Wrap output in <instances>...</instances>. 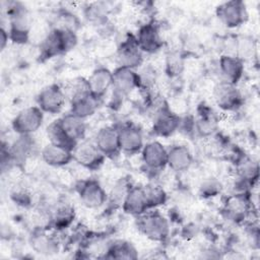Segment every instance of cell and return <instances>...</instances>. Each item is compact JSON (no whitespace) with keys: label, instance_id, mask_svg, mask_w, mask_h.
Wrapping results in <instances>:
<instances>
[{"label":"cell","instance_id":"cell-1","mask_svg":"<svg viewBox=\"0 0 260 260\" xmlns=\"http://www.w3.org/2000/svg\"><path fill=\"white\" fill-rule=\"evenodd\" d=\"M77 44V37L74 30L64 27L51 29L40 44V57L48 60L72 50Z\"/></svg>","mask_w":260,"mask_h":260},{"label":"cell","instance_id":"cell-2","mask_svg":"<svg viewBox=\"0 0 260 260\" xmlns=\"http://www.w3.org/2000/svg\"><path fill=\"white\" fill-rule=\"evenodd\" d=\"M99 102L91 94L85 78H77L73 81L70 86V113L85 120L96 112Z\"/></svg>","mask_w":260,"mask_h":260},{"label":"cell","instance_id":"cell-3","mask_svg":"<svg viewBox=\"0 0 260 260\" xmlns=\"http://www.w3.org/2000/svg\"><path fill=\"white\" fill-rule=\"evenodd\" d=\"M9 38L15 44L22 45L29 40L32 29V17L28 10L21 4L13 2L8 7Z\"/></svg>","mask_w":260,"mask_h":260},{"label":"cell","instance_id":"cell-4","mask_svg":"<svg viewBox=\"0 0 260 260\" xmlns=\"http://www.w3.org/2000/svg\"><path fill=\"white\" fill-rule=\"evenodd\" d=\"M137 226L141 234L153 242H165L170 236V222L157 210H148L137 216Z\"/></svg>","mask_w":260,"mask_h":260},{"label":"cell","instance_id":"cell-5","mask_svg":"<svg viewBox=\"0 0 260 260\" xmlns=\"http://www.w3.org/2000/svg\"><path fill=\"white\" fill-rule=\"evenodd\" d=\"M212 96L215 105L225 112H234L243 106L244 99L237 87V84L220 80L212 90Z\"/></svg>","mask_w":260,"mask_h":260},{"label":"cell","instance_id":"cell-6","mask_svg":"<svg viewBox=\"0 0 260 260\" xmlns=\"http://www.w3.org/2000/svg\"><path fill=\"white\" fill-rule=\"evenodd\" d=\"M44 122V112L38 106H30L17 113L11 122L12 129L18 135H31Z\"/></svg>","mask_w":260,"mask_h":260},{"label":"cell","instance_id":"cell-7","mask_svg":"<svg viewBox=\"0 0 260 260\" xmlns=\"http://www.w3.org/2000/svg\"><path fill=\"white\" fill-rule=\"evenodd\" d=\"M216 15L220 22L229 28L239 27L249 18L247 6L241 0H231L219 4L216 7Z\"/></svg>","mask_w":260,"mask_h":260},{"label":"cell","instance_id":"cell-8","mask_svg":"<svg viewBox=\"0 0 260 260\" xmlns=\"http://www.w3.org/2000/svg\"><path fill=\"white\" fill-rule=\"evenodd\" d=\"M76 191L87 208H99L108 201V193L98 180L84 179L76 184Z\"/></svg>","mask_w":260,"mask_h":260},{"label":"cell","instance_id":"cell-9","mask_svg":"<svg viewBox=\"0 0 260 260\" xmlns=\"http://www.w3.org/2000/svg\"><path fill=\"white\" fill-rule=\"evenodd\" d=\"M106 156L100 151L93 141L82 140L78 142L73 150V161L88 171L99 170Z\"/></svg>","mask_w":260,"mask_h":260},{"label":"cell","instance_id":"cell-10","mask_svg":"<svg viewBox=\"0 0 260 260\" xmlns=\"http://www.w3.org/2000/svg\"><path fill=\"white\" fill-rule=\"evenodd\" d=\"M66 101L64 90L56 83L44 87L37 98L38 107L47 114L55 115L62 111Z\"/></svg>","mask_w":260,"mask_h":260},{"label":"cell","instance_id":"cell-11","mask_svg":"<svg viewBox=\"0 0 260 260\" xmlns=\"http://www.w3.org/2000/svg\"><path fill=\"white\" fill-rule=\"evenodd\" d=\"M181 117L167 105L161 106L154 114L152 131L160 137H170L180 129Z\"/></svg>","mask_w":260,"mask_h":260},{"label":"cell","instance_id":"cell-12","mask_svg":"<svg viewBox=\"0 0 260 260\" xmlns=\"http://www.w3.org/2000/svg\"><path fill=\"white\" fill-rule=\"evenodd\" d=\"M112 88L118 98L126 96L135 89L140 88V78L138 72L135 69L118 66L113 71Z\"/></svg>","mask_w":260,"mask_h":260},{"label":"cell","instance_id":"cell-13","mask_svg":"<svg viewBox=\"0 0 260 260\" xmlns=\"http://www.w3.org/2000/svg\"><path fill=\"white\" fill-rule=\"evenodd\" d=\"M140 153L142 164L147 171L160 172L168 165V149L159 141L145 143Z\"/></svg>","mask_w":260,"mask_h":260},{"label":"cell","instance_id":"cell-14","mask_svg":"<svg viewBox=\"0 0 260 260\" xmlns=\"http://www.w3.org/2000/svg\"><path fill=\"white\" fill-rule=\"evenodd\" d=\"M119 66L136 69L143 62V52L140 50L134 35H128L119 45L117 50Z\"/></svg>","mask_w":260,"mask_h":260},{"label":"cell","instance_id":"cell-15","mask_svg":"<svg viewBox=\"0 0 260 260\" xmlns=\"http://www.w3.org/2000/svg\"><path fill=\"white\" fill-rule=\"evenodd\" d=\"M117 128L121 152L129 155L139 153L145 144L140 128L130 123L123 124Z\"/></svg>","mask_w":260,"mask_h":260},{"label":"cell","instance_id":"cell-16","mask_svg":"<svg viewBox=\"0 0 260 260\" xmlns=\"http://www.w3.org/2000/svg\"><path fill=\"white\" fill-rule=\"evenodd\" d=\"M135 38L143 54H154L164 46L158 26L154 21H148L142 24L137 30Z\"/></svg>","mask_w":260,"mask_h":260},{"label":"cell","instance_id":"cell-17","mask_svg":"<svg viewBox=\"0 0 260 260\" xmlns=\"http://www.w3.org/2000/svg\"><path fill=\"white\" fill-rule=\"evenodd\" d=\"M249 210L250 200L247 192L235 193L229 196L222 208L225 217L235 223L243 222L248 216Z\"/></svg>","mask_w":260,"mask_h":260},{"label":"cell","instance_id":"cell-18","mask_svg":"<svg viewBox=\"0 0 260 260\" xmlns=\"http://www.w3.org/2000/svg\"><path fill=\"white\" fill-rule=\"evenodd\" d=\"M94 144L106 157H115L121 152L118 128L105 126L101 128L94 137Z\"/></svg>","mask_w":260,"mask_h":260},{"label":"cell","instance_id":"cell-19","mask_svg":"<svg viewBox=\"0 0 260 260\" xmlns=\"http://www.w3.org/2000/svg\"><path fill=\"white\" fill-rule=\"evenodd\" d=\"M122 209L125 213L136 217L151 210L148 205L144 188L141 186H132L124 199Z\"/></svg>","mask_w":260,"mask_h":260},{"label":"cell","instance_id":"cell-20","mask_svg":"<svg viewBox=\"0 0 260 260\" xmlns=\"http://www.w3.org/2000/svg\"><path fill=\"white\" fill-rule=\"evenodd\" d=\"M86 80L91 94L100 101L113 85V71L103 66L98 67Z\"/></svg>","mask_w":260,"mask_h":260},{"label":"cell","instance_id":"cell-21","mask_svg":"<svg viewBox=\"0 0 260 260\" xmlns=\"http://www.w3.org/2000/svg\"><path fill=\"white\" fill-rule=\"evenodd\" d=\"M193 164L191 150L183 144L173 145L168 149V165L175 173H184L190 169Z\"/></svg>","mask_w":260,"mask_h":260},{"label":"cell","instance_id":"cell-22","mask_svg":"<svg viewBox=\"0 0 260 260\" xmlns=\"http://www.w3.org/2000/svg\"><path fill=\"white\" fill-rule=\"evenodd\" d=\"M219 72L222 80L237 84L244 74V62L235 55L223 54L218 60Z\"/></svg>","mask_w":260,"mask_h":260},{"label":"cell","instance_id":"cell-23","mask_svg":"<svg viewBox=\"0 0 260 260\" xmlns=\"http://www.w3.org/2000/svg\"><path fill=\"white\" fill-rule=\"evenodd\" d=\"M30 246L32 250L42 255H53L59 251V242L47 233L46 228H38L30 236Z\"/></svg>","mask_w":260,"mask_h":260},{"label":"cell","instance_id":"cell-24","mask_svg":"<svg viewBox=\"0 0 260 260\" xmlns=\"http://www.w3.org/2000/svg\"><path fill=\"white\" fill-rule=\"evenodd\" d=\"M41 156L48 166L55 168L65 167L73 161V151L52 143L47 144L42 149Z\"/></svg>","mask_w":260,"mask_h":260},{"label":"cell","instance_id":"cell-25","mask_svg":"<svg viewBox=\"0 0 260 260\" xmlns=\"http://www.w3.org/2000/svg\"><path fill=\"white\" fill-rule=\"evenodd\" d=\"M74 217V207L67 202L60 203L56 206V208L49 216L48 226L51 229H55L57 231L64 230L73 222Z\"/></svg>","mask_w":260,"mask_h":260},{"label":"cell","instance_id":"cell-26","mask_svg":"<svg viewBox=\"0 0 260 260\" xmlns=\"http://www.w3.org/2000/svg\"><path fill=\"white\" fill-rule=\"evenodd\" d=\"M58 120L64 131L71 139L77 143L84 139L86 134V123L84 119L79 118L72 113H68Z\"/></svg>","mask_w":260,"mask_h":260},{"label":"cell","instance_id":"cell-27","mask_svg":"<svg viewBox=\"0 0 260 260\" xmlns=\"http://www.w3.org/2000/svg\"><path fill=\"white\" fill-rule=\"evenodd\" d=\"M218 126V119L209 108H204L194 121V129L201 137L212 136Z\"/></svg>","mask_w":260,"mask_h":260},{"label":"cell","instance_id":"cell-28","mask_svg":"<svg viewBox=\"0 0 260 260\" xmlns=\"http://www.w3.org/2000/svg\"><path fill=\"white\" fill-rule=\"evenodd\" d=\"M47 137L49 139V143L64 147L71 151H73L76 145L78 144L76 141L71 139L68 136V134L64 131L59 120L52 122L47 127Z\"/></svg>","mask_w":260,"mask_h":260},{"label":"cell","instance_id":"cell-29","mask_svg":"<svg viewBox=\"0 0 260 260\" xmlns=\"http://www.w3.org/2000/svg\"><path fill=\"white\" fill-rule=\"evenodd\" d=\"M237 176L252 187L259 179V165L249 157H242L237 165Z\"/></svg>","mask_w":260,"mask_h":260},{"label":"cell","instance_id":"cell-30","mask_svg":"<svg viewBox=\"0 0 260 260\" xmlns=\"http://www.w3.org/2000/svg\"><path fill=\"white\" fill-rule=\"evenodd\" d=\"M34 146L31 135H19V137L9 146L12 161H23L29 155Z\"/></svg>","mask_w":260,"mask_h":260},{"label":"cell","instance_id":"cell-31","mask_svg":"<svg viewBox=\"0 0 260 260\" xmlns=\"http://www.w3.org/2000/svg\"><path fill=\"white\" fill-rule=\"evenodd\" d=\"M106 258L114 259H136L138 257L135 247L127 241H116L107 249Z\"/></svg>","mask_w":260,"mask_h":260},{"label":"cell","instance_id":"cell-32","mask_svg":"<svg viewBox=\"0 0 260 260\" xmlns=\"http://www.w3.org/2000/svg\"><path fill=\"white\" fill-rule=\"evenodd\" d=\"M234 54L243 62L252 59L256 53L255 42L251 37H240L235 41Z\"/></svg>","mask_w":260,"mask_h":260},{"label":"cell","instance_id":"cell-33","mask_svg":"<svg viewBox=\"0 0 260 260\" xmlns=\"http://www.w3.org/2000/svg\"><path fill=\"white\" fill-rule=\"evenodd\" d=\"M131 187L132 185L127 179H120L112 188L110 194H108L107 203H109L112 207L122 208L124 199Z\"/></svg>","mask_w":260,"mask_h":260},{"label":"cell","instance_id":"cell-34","mask_svg":"<svg viewBox=\"0 0 260 260\" xmlns=\"http://www.w3.org/2000/svg\"><path fill=\"white\" fill-rule=\"evenodd\" d=\"M146 198L148 201L149 208H156L160 205H164L168 200V195L165 189L157 184H149L143 187Z\"/></svg>","mask_w":260,"mask_h":260},{"label":"cell","instance_id":"cell-35","mask_svg":"<svg viewBox=\"0 0 260 260\" xmlns=\"http://www.w3.org/2000/svg\"><path fill=\"white\" fill-rule=\"evenodd\" d=\"M222 184L219 180L213 177L202 180L199 185V194L203 198H212L219 195L222 191Z\"/></svg>","mask_w":260,"mask_h":260},{"label":"cell","instance_id":"cell-36","mask_svg":"<svg viewBox=\"0 0 260 260\" xmlns=\"http://www.w3.org/2000/svg\"><path fill=\"white\" fill-rule=\"evenodd\" d=\"M184 69V60L178 52H170L166 58V72L170 77L179 76Z\"/></svg>","mask_w":260,"mask_h":260},{"label":"cell","instance_id":"cell-37","mask_svg":"<svg viewBox=\"0 0 260 260\" xmlns=\"http://www.w3.org/2000/svg\"><path fill=\"white\" fill-rule=\"evenodd\" d=\"M12 197L14 199L15 202H17L18 204H21L23 206L28 205L30 203V197L29 194L26 193L25 191H18L12 194Z\"/></svg>","mask_w":260,"mask_h":260},{"label":"cell","instance_id":"cell-38","mask_svg":"<svg viewBox=\"0 0 260 260\" xmlns=\"http://www.w3.org/2000/svg\"><path fill=\"white\" fill-rule=\"evenodd\" d=\"M10 40L9 38V32L8 30H6L3 26L0 28V49L1 51H3L5 49V47L8 44V41Z\"/></svg>","mask_w":260,"mask_h":260}]
</instances>
